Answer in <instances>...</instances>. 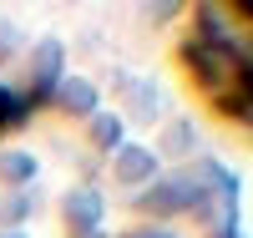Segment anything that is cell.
Returning <instances> with one entry per match:
<instances>
[{
  "mask_svg": "<svg viewBox=\"0 0 253 238\" xmlns=\"http://www.w3.org/2000/svg\"><path fill=\"white\" fill-rule=\"evenodd\" d=\"M187 66L198 71V81L213 92V101L223 106V112L243 117L248 112V96H253V76H248V61L238 46H228V41H187Z\"/></svg>",
  "mask_w": 253,
  "mask_h": 238,
  "instance_id": "6da1fadb",
  "label": "cell"
},
{
  "mask_svg": "<svg viewBox=\"0 0 253 238\" xmlns=\"http://www.w3.org/2000/svg\"><path fill=\"white\" fill-rule=\"evenodd\" d=\"M203 167H193V172H172V178H162L152 192H142L137 198V208H147V213H177V208H198L203 203Z\"/></svg>",
  "mask_w": 253,
  "mask_h": 238,
  "instance_id": "7a4b0ae2",
  "label": "cell"
},
{
  "mask_svg": "<svg viewBox=\"0 0 253 238\" xmlns=\"http://www.w3.org/2000/svg\"><path fill=\"white\" fill-rule=\"evenodd\" d=\"M66 223L86 238V233H96V223H101V192L96 188H76V192H66Z\"/></svg>",
  "mask_w": 253,
  "mask_h": 238,
  "instance_id": "3957f363",
  "label": "cell"
},
{
  "mask_svg": "<svg viewBox=\"0 0 253 238\" xmlns=\"http://www.w3.org/2000/svg\"><path fill=\"white\" fill-rule=\"evenodd\" d=\"M56 81H61V41H41L36 46V92H31V101H46Z\"/></svg>",
  "mask_w": 253,
  "mask_h": 238,
  "instance_id": "277c9868",
  "label": "cell"
},
{
  "mask_svg": "<svg viewBox=\"0 0 253 238\" xmlns=\"http://www.w3.org/2000/svg\"><path fill=\"white\" fill-rule=\"evenodd\" d=\"M157 172V157L147 147H117V178L122 183H147Z\"/></svg>",
  "mask_w": 253,
  "mask_h": 238,
  "instance_id": "5b68a950",
  "label": "cell"
},
{
  "mask_svg": "<svg viewBox=\"0 0 253 238\" xmlns=\"http://www.w3.org/2000/svg\"><path fill=\"white\" fill-rule=\"evenodd\" d=\"M56 96H61V106H66V112H91V106H96V86L71 76V81L56 86Z\"/></svg>",
  "mask_w": 253,
  "mask_h": 238,
  "instance_id": "8992f818",
  "label": "cell"
},
{
  "mask_svg": "<svg viewBox=\"0 0 253 238\" xmlns=\"http://www.w3.org/2000/svg\"><path fill=\"white\" fill-rule=\"evenodd\" d=\"M0 178H5V183H31L36 178V162L26 152H0Z\"/></svg>",
  "mask_w": 253,
  "mask_h": 238,
  "instance_id": "52a82bcc",
  "label": "cell"
},
{
  "mask_svg": "<svg viewBox=\"0 0 253 238\" xmlns=\"http://www.w3.org/2000/svg\"><path fill=\"white\" fill-rule=\"evenodd\" d=\"M91 137H96V147H122V122L117 117H91Z\"/></svg>",
  "mask_w": 253,
  "mask_h": 238,
  "instance_id": "ba28073f",
  "label": "cell"
},
{
  "mask_svg": "<svg viewBox=\"0 0 253 238\" xmlns=\"http://www.w3.org/2000/svg\"><path fill=\"white\" fill-rule=\"evenodd\" d=\"M15 122H26V101L0 86V127H15Z\"/></svg>",
  "mask_w": 253,
  "mask_h": 238,
  "instance_id": "9c48e42d",
  "label": "cell"
},
{
  "mask_svg": "<svg viewBox=\"0 0 253 238\" xmlns=\"http://www.w3.org/2000/svg\"><path fill=\"white\" fill-rule=\"evenodd\" d=\"M167 147H172V152H187V147H193V127L172 122V127H167Z\"/></svg>",
  "mask_w": 253,
  "mask_h": 238,
  "instance_id": "30bf717a",
  "label": "cell"
},
{
  "mask_svg": "<svg viewBox=\"0 0 253 238\" xmlns=\"http://www.w3.org/2000/svg\"><path fill=\"white\" fill-rule=\"evenodd\" d=\"M26 218V198H0V223H20Z\"/></svg>",
  "mask_w": 253,
  "mask_h": 238,
  "instance_id": "8fae6325",
  "label": "cell"
},
{
  "mask_svg": "<svg viewBox=\"0 0 253 238\" xmlns=\"http://www.w3.org/2000/svg\"><path fill=\"white\" fill-rule=\"evenodd\" d=\"M86 238H101V233H86Z\"/></svg>",
  "mask_w": 253,
  "mask_h": 238,
  "instance_id": "7c38bea8",
  "label": "cell"
},
{
  "mask_svg": "<svg viewBox=\"0 0 253 238\" xmlns=\"http://www.w3.org/2000/svg\"><path fill=\"white\" fill-rule=\"evenodd\" d=\"M5 238H20V233H5Z\"/></svg>",
  "mask_w": 253,
  "mask_h": 238,
  "instance_id": "4fadbf2b",
  "label": "cell"
}]
</instances>
